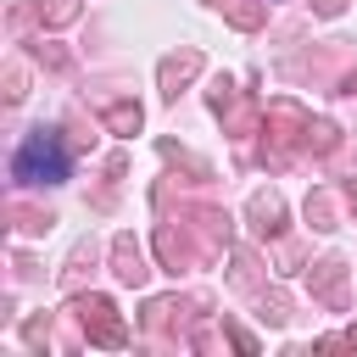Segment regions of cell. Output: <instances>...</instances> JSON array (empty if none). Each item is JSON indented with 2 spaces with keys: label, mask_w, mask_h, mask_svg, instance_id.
I'll use <instances>...</instances> for the list:
<instances>
[{
  "label": "cell",
  "mask_w": 357,
  "mask_h": 357,
  "mask_svg": "<svg viewBox=\"0 0 357 357\" xmlns=\"http://www.w3.org/2000/svg\"><path fill=\"white\" fill-rule=\"evenodd\" d=\"M11 173L22 178V184H61L67 178V151H61V139L56 134H28L22 139V151H17V162H11Z\"/></svg>",
  "instance_id": "cell-1"
}]
</instances>
